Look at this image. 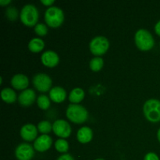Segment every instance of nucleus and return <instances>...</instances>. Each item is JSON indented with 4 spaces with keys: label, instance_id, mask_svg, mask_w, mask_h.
Listing matches in <instances>:
<instances>
[{
    "label": "nucleus",
    "instance_id": "obj_7",
    "mask_svg": "<svg viewBox=\"0 0 160 160\" xmlns=\"http://www.w3.org/2000/svg\"><path fill=\"white\" fill-rule=\"evenodd\" d=\"M34 86L40 92H48L52 86V79L46 73H37L33 78Z\"/></svg>",
    "mask_w": 160,
    "mask_h": 160
},
{
    "label": "nucleus",
    "instance_id": "obj_29",
    "mask_svg": "<svg viewBox=\"0 0 160 160\" xmlns=\"http://www.w3.org/2000/svg\"><path fill=\"white\" fill-rule=\"evenodd\" d=\"M41 2H42L44 5H46V6H50V5H52L53 2H54V0H42Z\"/></svg>",
    "mask_w": 160,
    "mask_h": 160
},
{
    "label": "nucleus",
    "instance_id": "obj_21",
    "mask_svg": "<svg viewBox=\"0 0 160 160\" xmlns=\"http://www.w3.org/2000/svg\"><path fill=\"white\" fill-rule=\"evenodd\" d=\"M38 105L42 109H47L50 106V99L47 95H40L37 99Z\"/></svg>",
    "mask_w": 160,
    "mask_h": 160
},
{
    "label": "nucleus",
    "instance_id": "obj_2",
    "mask_svg": "<svg viewBox=\"0 0 160 160\" xmlns=\"http://www.w3.org/2000/svg\"><path fill=\"white\" fill-rule=\"evenodd\" d=\"M66 113L69 120L76 123H84L88 117L87 109L84 106L78 104L69 105Z\"/></svg>",
    "mask_w": 160,
    "mask_h": 160
},
{
    "label": "nucleus",
    "instance_id": "obj_22",
    "mask_svg": "<svg viewBox=\"0 0 160 160\" xmlns=\"http://www.w3.org/2000/svg\"><path fill=\"white\" fill-rule=\"evenodd\" d=\"M55 147L56 150H58L60 152H67L69 148V144L67 141H66L63 138H59L56 140L55 143Z\"/></svg>",
    "mask_w": 160,
    "mask_h": 160
},
{
    "label": "nucleus",
    "instance_id": "obj_18",
    "mask_svg": "<svg viewBox=\"0 0 160 160\" xmlns=\"http://www.w3.org/2000/svg\"><path fill=\"white\" fill-rule=\"evenodd\" d=\"M45 47V42L42 39L38 38H32L28 43V48L31 52H38L42 51Z\"/></svg>",
    "mask_w": 160,
    "mask_h": 160
},
{
    "label": "nucleus",
    "instance_id": "obj_5",
    "mask_svg": "<svg viewBox=\"0 0 160 160\" xmlns=\"http://www.w3.org/2000/svg\"><path fill=\"white\" fill-rule=\"evenodd\" d=\"M20 20L23 24L32 27L37 24L38 20V11L36 6L32 4L25 5L20 12Z\"/></svg>",
    "mask_w": 160,
    "mask_h": 160
},
{
    "label": "nucleus",
    "instance_id": "obj_17",
    "mask_svg": "<svg viewBox=\"0 0 160 160\" xmlns=\"http://www.w3.org/2000/svg\"><path fill=\"white\" fill-rule=\"evenodd\" d=\"M84 97V92L81 88H75L70 92V95H69V99L73 104L80 102L82 101Z\"/></svg>",
    "mask_w": 160,
    "mask_h": 160
},
{
    "label": "nucleus",
    "instance_id": "obj_32",
    "mask_svg": "<svg viewBox=\"0 0 160 160\" xmlns=\"http://www.w3.org/2000/svg\"><path fill=\"white\" fill-rule=\"evenodd\" d=\"M95 160H105V159H96Z\"/></svg>",
    "mask_w": 160,
    "mask_h": 160
},
{
    "label": "nucleus",
    "instance_id": "obj_15",
    "mask_svg": "<svg viewBox=\"0 0 160 160\" xmlns=\"http://www.w3.org/2000/svg\"><path fill=\"white\" fill-rule=\"evenodd\" d=\"M49 96L50 98L55 102H61L64 101L67 97V92L63 88L60 86H56L50 90Z\"/></svg>",
    "mask_w": 160,
    "mask_h": 160
},
{
    "label": "nucleus",
    "instance_id": "obj_4",
    "mask_svg": "<svg viewBox=\"0 0 160 160\" xmlns=\"http://www.w3.org/2000/svg\"><path fill=\"white\" fill-rule=\"evenodd\" d=\"M134 39L138 48L143 51L150 50L155 44L154 38L152 34L145 29H139L135 33Z\"/></svg>",
    "mask_w": 160,
    "mask_h": 160
},
{
    "label": "nucleus",
    "instance_id": "obj_24",
    "mask_svg": "<svg viewBox=\"0 0 160 160\" xmlns=\"http://www.w3.org/2000/svg\"><path fill=\"white\" fill-rule=\"evenodd\" d=\"M34 31H35V33L37 34L43 36L46 34L47 32H48V28L44 23H37L35 27H34Z\"/></svg>",
    "mask_w": 160,
    "mask_h": 160
},
{
    "label": "nucleus",
    "instance_id": "obj_31",
    "mask_svg": "<svg viewBox=\"0 0 160 160\" xmlns=\"http://www.w3.org/2000/svg\"><path fill=\"white\" fill-rule=\"evenodd\" d=\"M157 138H158V139H159V141L160 142V128H159V131H158V132H157Z\"/></svg>",
    "mask_w": 160,
    "mask_h": 160
},
{
    "label": "nucleus",
    "instance_id": "obj_10",
    "mask_svg": "<svg viewBox=\"0 0 160 160\" xmlns=\"http://www.w3.org/2000/svg\"><path fill=\"white\" fill-rule=\"evenodd\" d=\"M20 135L25 141L31 142L34 140L38 135V129L35 125L32 123H27L20 129Z\"/></svg>",
    "mask_w": 160,
    "mask_h": 160
},
{
    "label": "nucleus",
    "instance_id": "obj_28",
    "mask_svg": "<svg viewBox=\"0 0 160 160\" xmlns=\"http://www.w3.org/2000/svg\"><path fill=\"white\" fill-rule=\"evenodd\" d=\"M155 31L159 35H160V20L156 23V26H155Z\"/></svg>",
    "mask_w": 160,
    "mask_h": 160
},
{
    "label": "nucleus",
    "instance_id": "obj_11",
    "mask_svg": "<svg viewBox=\"0 0 160 160\" xmlns=\"http://www.w3.org/2000/svg\"><path fill=\"white\" fill-rule=\"evenodd\" d=\"M41 59L44 65L49 67H53L56 66L59 61L58 54L52 50H47V51L44 52L42 53Z\"/></svg>",
    "mask_w": 160,
    "mask_h": 160
},
{
    "label": "nucleus",
    "instance_id": "obj_6",
    "mask_svg": "<svg viewBox=\"0 0 160 160\" xmlns=\"http://www.w3.org/2000/svg\"><path fill=\"white\" fill-rule=\"evenodd\" d=\"M90 50L94 55L101 56L104 54L109 47V42L104 36H96L90 42Z\"/></svg>",
    "mask_w": 160,
    "mask_h": 160
},
{
    "label": "nucleus",
    "instance_id": "obj_19",
    "mask_svg": "<svg viewBox=\"0 0 160 160\" xmlns=\"http://www.w3.org/2000/svg\"><path fill=\"white\" fill-rule=\"evenodd\" d=\"M1 96L3 101L8 103L13 102L17 99V94L10 88H5L2 90Z\"/></svg>",
    "mask_w": 160,
    "mask_h": 160
},
{
    "label": "nucleus",
    "instance_id": "obj_14",
    "mask_svg": "<svg viewBox=\"0 0 160 160\" xmlns=\"http://www.w3.org/2000/svg\"><path fill=\"white\" fill-rule=\"evenodd\" d=\"M11 84L16 89L22 90V89H26L29 84V80L26 75L23 73H17L15 74L11 79Z\"/></svg>",
    "mask_w": 160,
    "mask_h": 160
},
{
    "label": "nucleus",
    "instance_id": "obj_8",
    "mask_svg": "<svg viewBox=\"0 0 160 160\" xmlns=\"http://www.w3.org/2000/svg\"><path fill=\"white\" fill-rule=\"evenodd\" d=\"M34 154L33 147L28 143L20 144L15 150L16 157L18 160H31Z\"/></svg>",
    "mask_w": 160,
    "mask_h": 160
},
{
    "label": "nucleus",
    "instance_id": "obj_26",
    "mask_svg": "<svg viewBox=\"0 0 160 160\" xmlns=\"http://www.w3.org/2000/svg\"><path fill=\"white\" fill-rule=\"evenodd\" d=\"M144 160H159L157 155L154 152H148L145 155Z\"/></svg>",
    "mask_w": 160,
    "mask_h": 160
},
{
    "label": "nucleus",
    "instance_id": "obj_20",
    "mask_svg": "<svg viewBox=\"0 0 160 160\" xmlns=\"http://www.w3.org/2000/svg\"><path fill=\"white\" fill-rule=\"evenodd\" d=\"M103 62H103L102 58L99 57V56H97V57L92 59L89 65H90V68L93 71H98L103 67Z\"/></svg>",
    "mask_w": 160,
    "mask_h": 160
},
{
    "label": "nucleus",
    "instance_id": "obj_13",
    "mask_svg": "<svg viewBox=\"0 0 160 160\" xmlns=\"http://www.w3.org/2000/svg\"><path fill=\"white\" fill-rule=\"evenodd\" d=\"M36 98V94L33 89L27 88L19 95L18 101L20 105L28 106L32 104Z\"/></svg>",
    "mask_w": 160,
    "mask_h": 160
},
{
    "label": "nucleus",
    "instance_id": "obj_23",
    "mask_svg": "<svg viewBox=\"0 0 160 160\" xmlns=\"http://www.w3.org/2000/svg\"><path fill=\"white\" fill-rule=\"evenodd\" d=\"M52 128V125L50 123L49 121L48 120H42L40 123L38 124V129L40 132L43 133L44 134H46L51 131Z\"/></svg>",
    "mask_w": 160,
    "mask_h": 160
},
{
    "label": "nucleus",
    "instance_id": "obj_16",
    "mask_svg": "<svg viewBox=\"0 0 160 160\" xmlns=\"http://www.w3.org/2000/svg\"><path fill=\"white\" fill-rule=\"evenodd\" d=\"M77 138L81 143L89 142L92 138V130L88 127H82L78 130Z\"/></svg>",
    "mask_w": 160,
    "mask_h": 160
},
{
    "label": "nucleus",
    "instance_id": "obj_27",
    "mask_svg": "<svg viewBox=\"0 0 160 160\" xmlns=\"http://www.w3.org/2000/svg\"><path fill=\"white\" fill-rule=\"evenodd\" d=\"M57 160H74V159H73L71 155L67 153V154H63L59 156Z\"/></svg>",
    "mask_w": 160,
    "mask_h": 160
},
{
    "label": "nucleus",
    "instance_id": "obj_12",
    "mask_svg": "<svg viewBox=\"0 0 160 160\" xmlns=\"http://www.w3.org/2000/svg\"><path fill=\"white\" fill-rule=\"evenodd\" d=\"M52 140L48 134H42L35 139L34 147L37 151L45 152L51 147Z\"/></svg>",
    "mask_w": 160,
    "mask_h": 160
},
{
    "label": "nucleus",
    "instance_id": "obj_9",
    "mask_svg": "<svg viewBox=\"0 0 160 160\" xmlns=\"http://www.w3.org/2000/svg\"><path fill=\"white\" fill-rule=\"evenodd\" d=\"M52 130L55 134L61 138H67L71 134V127L64 120H57L52 124Z\"/></svg>",
    "mask_w": 160,
    "mask_h": 160
},
{
    "label": "nucleus",
    "instance_id": "obj_25",
    "mask_svg": "<svg viewBox=\"0 0 160 160\" xmlns=\"http://www.w3.org/2000/svg\"><path fill=\"white\" fill-rule=\"evenodd\" d=\"M6 16L8 17V18L10 20H14L17 19V15H18V12L16 8L14 7H9L8 8L7 10H6Z\"/></svg>",
    "mask_w": 160,
    "mask_h": 160
},
{
    "label": "nucleus",
    "instance_id": "obj_30",
    "mask_svg": "<svg viewBox=\"0 0 160 160\" xmlns=\"http://www.w3.org/2000/svg\"><path fill=\"white\" fill-rule=\"evenodd\" d=\"M11 2V0H0V4L1 5H7Z\"/></svg>",
    "mask_w": 160,
    "mask_h": 160
},
{
    "label": "nucleus",
    "instance_id": "obj_3",
    "mask_svg": "<svg viewBox=\"0 0 160 160\" xmlns=\"http://www.w3.org/2000/svg\"><path fill=\"white\" fill-rule=\"evenodd\" d=\"M45 20L48 26L57 28L62 24L64 20L63 11L57 6H50L45 11Z\"/></svg>",
    "mask_w": 160,
    "mask_h": 160
},
{
    "label": "nucleus",
    "instance_id": "obj_1",
    "mask_svg": "<svg viewBox=\"0 0 160 160\" xmlns=\"http://www.w3.org/2000/svg\"><path fill=\"white\" fill-rule=\"evenodd\" d=\"M143 112L148 120L156 123L160 121V101L156 98L147 100L143 106Z\"/></svg>",
    "mask_w": 160,
    "mask_h": 160
}]
</instances>
